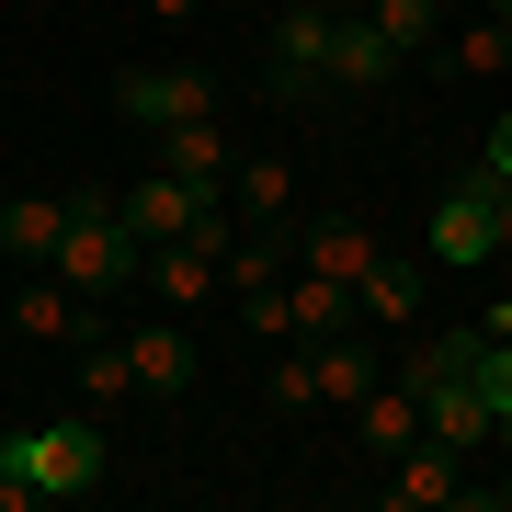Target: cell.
Here are the masks:
<instances>
[{
  "instance_id": "obj_13",
  "label": "cell",
  "mask_w": 512,
  "mask_h": 512,
  "mask_svg": "<svg viewBox=\"0 0 512 512\" xmlns=\"http://www.w3.org/2000/svg\"><path fill=\"white\" fill-rule=\"evenodd\" d=\"M353 444L387 467V456H410L421 444V376H376L365 399H353Z\"/></svg>"
},
{
  "instance_id": "obj_27",
  "label": "cell",
  "mask_w": 512,
  "mask_h": 512,
  "mask_svg": "<svg viewBox=\"0 0 512 512\" xmlns=\"http://www.w3.org/2000/svg\"><path fill=\"white\" fill-rule=\"evenodd\" d=\"M251 12H274V0H251Z\"/></svg>"
},
{
  "instance_id": "obj_15",
  "label": "cell",
  "mask_w": 512,
  "mask_h": 512,
  "mask_svg": "<svg viewBox=\"0 0 512 512\" xmlns=\"http://www.w3.org/2000/svg\"><path fill=\"white\" fill-rule=\"evenodd\" d=\"M228 205H239V228H296V160H239L228 171Z\"/></svg>"
},
{
  "instance_id": "obj_25",
  "label": "cell",
  "mask_w": 512,
  "mask_h": 512,
  "mask_svg": "<svg viewBox=\"0 0 512 512\" xmlns=\"http://www.w3.org/2000/svg\"><path fill=\"white\" fill-rule=\"evenodd\" d=\"M148 12H160V23H194V12H205V0H148Z\"/></svg>"
},
{
  "instance_id": "obj_22",
  "label": "cell",
  "mask_w": 512,
  "mask_h": 512,
  "mask_svg": "<svg viewBox=\"0 0 512 512\" xmlns=\"http://www.w3.org/2000/svg\"><path fill=\"white\" fill-rule=\"evenodd\" d=\"M365 12H376V35L399 46V57H421V46L444 35V12H433V0H365Z\"/></svg>"
},
{
  "instance_id": "obj_8",
  "label": "cell",
  "mask_w": 512,
  "mask_h": 512,
  "mask_svg": "<svg viewBox=\"0 0 512 512\" xmlns=\"http://www.w3.org/2000/svg\"><path fill=\"white\" fill-rule=\"evenodd\" d=\"M114 114H137L148 137L194 126V114H217V80H205V69H114Z\"/></svg>"
},
{
  "instance_id": "obj_18",
  "label": "cell",
  "mask_w": 512,
  "mask_h": 512,
  "mask_svg": "<svg viewBox=\"0 0 512 512\" xmlns=\"http://www.w3.org/2000/svg\"><path fill=\"white\" fill-rule=\"evenodd\" d=\"M57 239H69V194H12L0 205V251L35 274V262H57Z\"/></svg>"
},
{
  "instance_id": "obj_12",
  "label": "cell",
  "mask_w": 512,
  "mask_h": 512,
  "mask_svg": "<svg viewBox=\"0 0 512 512\" xmlns=\"http://www.w3.org/2000/svg\"><path fill=\"white\" fill-rule=\"evenodd\" d=\"M387 262V239L365 228V217H308L296 228V274H330V285H365Z\"/></svg>"
},
{
  "instance_id": "obj_23",
  "label": "cell",
  "mask_w": 512,
  "mask_h": 512,
  "mask_svg": "<svg viewBox=\"0 0 512 512\" xmlns=\"http://www.w3.org/2000/svg\"><path fill=\"white\" fill-rule=\"evenodd\" d=\"M467 501H478V512H512V467H501V478H478Z\"/></svg>"
},
{
  "instance_id": "obj_3",
  "label": "cell",
  "mask_w": 512,
  "mask_h": 512,
  "mask_svg": "<svg viewBox=\"0 0 512 512\" xmlns=\"http://www.w3.org/2000/svg\"><path fill=\"white\" fill-rule=\"evenodd\" d=\"M57 274H69L80 296H126V285H137V228H126V194H103V183H80V194H69Z\"/></svg>"
},
{
  "instance_id": "obj_24",
  "label": "cell",
  "mask_w": 512,
  "mask_h": 512,
  "mask_svg": "<svg viewBox=\"0 0 512 512\" xmlns=\"http://www.w3.org/2000/svg\"><path fill=\"white\" fill-rule=\"evenodd\" d=\"M478 160H490L501 183H512V114H501V126H490V148H478Z\"/></svg>"
},
{
  "instance_id": "obj_14",
  "label": "cell",
  "mask_w": 512,
  "mask_h": 512,
  "mask_svg": "<svg viewBox=\"0 0 512 512\" xmlns=\"http://www.w3.org/2000/svg\"><path fill=\"white\" fill-rule=\"evenodd\" d=\"M399 69H410V57L376 35V12H353V0H342V23H330V80H342V92H387Z\"/></svg>"
},
{
  "instance_id": "obj_5",
  "label": "cell",
  "mask_w": 512,
  "mask_h": 512,
  "mask_svg": "<svg viewBox=\"0 0 512 512\" xmlns=\"http://www.w3.org/2000/svg\"><path fill=\"white\" fill-rule=\"evenodd\" d=\"M330 23H342V0H274V46H262V80L296 103L330 80Z\"/></svg>"
},
{
  "instance_id": "obj_10",
  "label": "cell",
  "mask_w": 512,
  "mask_h": 512,
  "mask_svg": "<svg viewBox=\"0 0 512 512\" xmlns=\"http://www.w3.org/2000/svg\"><path fill=\"white\" fill-rule=\"evenodd\" d=\"M467 490H478L467 456H456V444H433V433H421L410 456H387V478H376L387 512H444V501H467Z\"/></svg>"
},
{
  "instance_id": "obj_26",
  "label": "cell",
  "mask_w": 512,
  "mask_h": 512,
  "mask_svg": "<svg viewBox=\"0 0 512 512\" xmlns=\"http://www.w3.org/2000/svg\"><path fill=\"white\" fill-rule=\"evenodd\" d=\"M433 12H444V23H456V12H478V0H433Z\"/></svg>"
},
{
  "instance_id": "obj_28",
  "label": "cell",
  "mask_w": 512,
  "mask_h": 512,
  "mask_svg": "<svg viewBox=\"0 0 512 512\" xmlns=\"http://www.w3.org/2000/svg\"><path fill=\"white\" fill-rule=\"evenodd\" d=\"M501 342H512V330H501Z\"/></svg>"
},
{
  "instance_id": "obj_19",
  "label": "cell",
  "mask_w": 512,
  "mask_h": 512,
  "mask_svg": "<svg viewBox=\"0 0 512 512\" xmlns=\"http://www.w3.org/2000/svg\"><path fill=\"white\" fill-rule=\"evenodd\" d=\"M376 376H387V353L365 342V319H353V330H330V342H319V399H365Z\"/></svg>"
},
{
  "instance_id": "obj_2",
  "label": "cell",
  "mask_w": 512,
  "mask_h": 512,
  "mask_svg": "<svg viewBox=\"0 0 512 512\" xmlns=\"http://www.w3.org/2000/svg\"><path fill=\"white\" fill-rule=\"evenodd\" d=\"M421 251L444 262V274H490V262H512V183L490 160L456 171V183L433 194V228H421Z\"/></svg>"
},
{
  "instance_id": "obj_20",
  "label": "cell",
  "mask_w": 512,
  "mask_h": 512,
  "mask_svg": "<svg viewBox=\"0 0 512 512\" xmlns=\"http://www.w3.org/2000/svg\"><path fill=\"white\" fill-rule=\"evenodd\" d=\"M353 296H365V319L410 330V319H421V251H387V262H376V274L353 285Z\"/></svg>"
},
{
  "instance_id": "obj_4",
  "label": "cell",
  "mask_w": 512,
  "mask_h": 512,
  "mask_svg": "<svg viewBox=\"0 0 512 512\" xmlns=\"http://www.w3.org/2000/svg\"><path fill=\"white\" fill-rule=\"evenodd\" d=\"M23 467H35V490L46 501H92L103 478H114V444H103V410H80V421H23V433H0Z\"/></svg>"
},
{
  "instance_id": "obj_21",
  "label": "cell",
  "mask_w": 512,
  "mask_h": 512,
  "mask_svg": "<svg viewBox=\"0 0 512 512\" xmlns=\"http://www.w3.org/2000/svg\"><path fill=\"white\" fill-rule=\"evenodd\" d=\"M80 399H92V410H126V399H137L126 330H92V342H80Z\"/></svg>"
},
{
  "instance_id": "obj_11",
  "label": "cell",
  "mask_w": 512,
  "mask_h": 512,
  "mask_svg": "<svg viewBox=\"0 0 512 512\" xmlns=\"http://www.w3.org/2000/svg\"><path fill=\"white\" fill-rule=\"evenodd\" d=\"M228 194H205V183H183V171H148V183L126 194V228H137V251H160V239H194L205 217H217Z\"/></svg>"
},
{
  "instance_id": "obj_1",
  "label": "cell",
  "mask_w": 512,
  "mask_h": 512,
  "mask_svg": "<svg viewBox=\"0 0 512 512\" xmlns=\"http://www.w3.org/2000/svg\"><path fill=\"white\" fill-rule=\"evenodd\" d=\"M410 376H421V433L456 444V456L478 467L501 444V410H490V387H478V330H433V342L410 353Z\"/></svg>"
},
{
  "instance_id": "obj_9",
  "label": "cell",
  "mask_w": 512,
  "mask_h": 512,
  "mask_svg": "<svg viewBox=\"0 0 512 512\" xmlns=\"http://www.w3.org/2000/svg\"><path fill=\"white\" fill-rule=\"evenodd\" d=\"M126 365H137V399H183L205 376V353H194V330L171 308H148V319H126Z\"/></svg>"
},
{
  "instance_id": "obj_6",
  "label": "cell",
  "mask_w": 512,
  "mask_h": 512,
  "mask_svg": "<svg viewBox=\"0 0 512 512\" xmlns=\"http://www.w3.org/2000/svg\"><path fill=\"white\" fill-rule=\"evenodd\" d=\"M0 319H12V342H35V353H57V342L80 353V342L103 330V319H92V296H80L69 274H57V262H35V274L12 285V308H0Z\"/></svg>"
},
{
  "instance_id": "obj_16",
  "label": "cell",
  "mask_w": 512,
  "mask_h": 512,
  "mask_svg": "<svg viewBox=\"0 0 512 512\" xmlns=\"http://www.w3.org/2000/svg\"><path fill=\"white\" fill-rule=\"evenodd\" d=\"M160 171H183V183H205V194H228L239 148H228V126H217V114H194V126H160Z\"/></svg>"
},
{
  "instance_id": "obj_17",
  "label": "cell",
  "mask_w": 512,
  "mask_h": 512,
  "mask_svg": "<svg viewBox=\"0 0 512 512\" xmlns=\"http://www.w3.org/2000/svg\"><path fill=\"white\" fill-rule=\"evenodd\" d=\"M444 80H512V12H456V35H444Z\"/></svg>"
},
{
  "instance_id": "obj_7",
  "label": "cell",
  "mask_w": 512,
  "mask_h": 512,
  "mask_svg": "<svg viewBox=\"0 0 512 512\" xmlns=\"http://www.w3.org/2000/svg\"><path fill=\"white\" fill-rule=\"evenodd\" d=\"M137 285H148V308L194 319L205 296H228V251L217 239H160V251H137Z\"/></svg>"
}]
</instances>
